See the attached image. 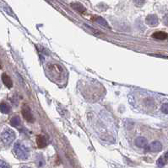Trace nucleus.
Wrapping results in <instances>:
<instances>
[{"label": "nucleus", "mask_w": 168, "mask_h": 168, "mask_svg": "<svg viewBox=\"0 0 168 168\" xmlns=\"http://www.w3.org/2000/svg\"><path fill=\"white\" fill-rule=\"evenodd\" d=\"M14 152L16 157L20 159V160H26L30 156V152H29L28 148L24 144H22L20 141H17L14 143Z\"/></svg>", "instance_id": "nucleus-2"}, {"label": "nucleus", "mask_w": 168, "mask_h": 168, "mask_svg": "<svg viewBox=\"0 0 168 168\" xmlns=\"http://www.w3.org/2000/svg\"><path fill=\"white\" fill-rule=\"evenodd\" d=\"M10 124L14 127H18L20 124V119L19 116H14L10 120Z\"/></svg>", "instance_id": "nucleus-14"}, {"label": "nucleus", "mask_w": 168, "mask_h": 168, "mask_svg": "<svg viewBox=\"0 0 168 168\" xmlns=\"http://www.w3.org/2000/svg\"><path fill=\"white\" fill-rule=\"evenodd\" d=\"M145 23L149 26H156L158 24V18L156 14H149L145 19Z\"/></svg>", "instance_id": "nucleus-5"}, {"label": "nucleus", "mask_w": 168, "mask_h": 168, "mask_svg": "<svg viewBox=\"0 0 168 168\" xmlns=\"http://www.w3.org/2000/svg\"><path fill=\"white\" fill-rule=\"evenodd\" d=\"M48 76L54 82H62L67 78V74L65 73L63 67L57 63H50L47 67Z\"/></svg>", "instance_id": "nucleus-1"}, {"label": "nucleus", "mask_w": 168, "mask_h": 168, "mask_svg": "<svg viewBox=\"0 0 168 168\" xmlns=\"http://www.w3.org/2000/svg\"><path fill=\"white\" fill-rule=\"evenodd\" d=\"M134 4L137 6V7H141V6H143L144 5V3H145V0H134Z\"/></svg>", "instance_id": "nucleus-16"}, {"label": "nucleus", "mask_w": 168, "mask_h": 168, "mask_svg": "<svg viewBox=\"0 0 168 168\" xmlns=\"http://www.w3.org/2000/svg\"><path fill=\"white\" fill-rule=\"evenodd\" d=\"M168 163V151L166 152L163 156H161L160 158L158 159L157 161V166L158 167H164L166 164Z\"/></svg>", "instance_id": "nucleus-11"}, {"label": "nucleus", "mask_w": 168, "mask_h": 168, "mask_svg": "<svg viewBox=\"0 0 168 168\" xmlns=\"http://www.w3.org/2000/svg\"><path fill=\"white\" fill-rule=\"evenodd\" d=\"M96 21L97 24H99L100 25H101L102 27H106L107 29H110V26H109V24H107V22L104 20L103 18H101V17H96Z\"/></svg>", "instance_id": "nucleus-13"}, {"label": "nucleus", "mask_w": 168, "mask_h": 168, "mask_svg": "<svg viewBox=\"0 0 168 168\" xmlns=\"http://www.w3.org/2000/svg\"><path fill=\"white\" fill-rule=\"evenodd\" d=\"M163 23H164L167 26H168V14H166V15L163 17Z\"/></svg>", "instance_id": "nucleus-19"}, {"label": "nucleus", "mask_w": 168, "mask_h": 168, "mask_svg": "<svg viewBox=\"0 0 168 168\" xmlns=\"http://www.w3.org/2000/svg\"><path fill=\"white\" fill-rule=\"evenodd\" d=\"M161 111L166 114H168V103H164L162 106H161Z\"/></svg>", "instance_id": "nucleus-17"}, {"label": "nucleus", "mask_w": 168, "mask_h": 168, "mask_svg": "<svg viewBox=\"0 0 168 168\" xmlns=\"http://www.w3.org/2000/svg\"><path fill=\"white\" fill-rule=\"evenodd\" d=\"M14 139H15V133L11 129L6 128L1 133V139L7 146H10V144H12Z\"/></svg>", "instance_id": "nucleus-3"}, {"label": "nucleus", "mask_w": 168, "mask_h": 168, "mask_svg": "<svg viewBox=\"0 0 168 168\" xmlns=\"http://www.w3.org/2000/svg\"><path fill=\"white\" fill-rule=\"evenodd\" d=\"M0 167H10V166L6 162H4L3 161H0Z\"/></svg>", "instance_id": "nucleus-18"}, {"label": "nucleus", "mask_w": 168, "mask_h": 168, "mask_svg": "<svg viewBox=\"0 0 168 168\" xmlns=\"http://www.w3.org/2000/svg\"><path fill=\"white\" fill-rule=\"evenodd\" d=\"M36 144L39 148H44L48 146V141L47 139L45 138L43 135H38L36 138Z\"/></svg>", "instance_id": "nucleus-9"}, {"label": "nucleus", "mask_w": 168, "mask_h": 168, "mask_svg": "<svg viewBox=\"0 0 168 168\" xmlns=\"http://www.w3.org/2000/svg\"><path fill=\"white\" fill-rule=\"evenodd\" d=\"M21 113H22V115H23L24 119H25L27 122H29V123H33L34 122V117H33V115L31 114L30 108L27 105H24L23 106Z\"/></svg>", "instance_id": "nucleus-4"}, {"label": "nucleus", "mask_w": 168, "mask_h": 168, "mask_svg": "<svg viewBox=\"0 0 168 168\" xmlns=\"http://www.w3.org/2000/svg\"><path fill=\"white\" fill-rule=\"evenodd\" d=\"M153 38L155 39H157V40H167L168 38V35L166 32H163V31H158V32H155L153 34Z\"/></svg>", "instance_id": "nucleus-10"}, {"label": "nucleus", "mask_w": 168, "mask_h": 168, "mask_svg": "<svg viewBox=\"0 0 168 168\" xmlns=\"http://www.w3.org/2000/svg\"><path fill=\"white\" fill-rule=\"evenodd\" d=\"M71 6L75 10H77L79 13H84L85 11V9L84 8V6L82 4H80L79 3H72Z\"/></svg>", "instance_id": "nucleus-15"}, {"label": "nucleus", "mask_w": 168, "mask_h": 168, "mask_svg": "<svg viewBox=\"0 0 168 168\" xmlns=\"http://www.w3.org/2000/svg\"><path fill=\"white\" fill-rule=\"evenodd\" d=\"M2 81L3 82V84L8 88H11L13 87V82L10 78V77L6 74V73H3L2 75Z\"/></svg>", "instance_id": "nucleus-8"}, {"label": "nucleus", "mask_w": 168, "mask_h": 168, "mask_svg": "<svg viewBox=\"0 0 168 168\" xmlns=\"http://www.w3.org/2000/svg\"><path fill=\"white\" fill-rule=\"evenodd\" d=\"M147 148L152 152H159L162 150V145L159 141H154V142H152L149 145Z\"/></svg>", "instance_id": "nucleus-6"}, {"label": "nucleus", "mask_w": 168, "mask_h": 168, "mask_svg": "<svg viewBox=\"0 0 168 168\" xmlns=\"http://www.w3.org/2000/svg\"><path fill=\"white\" fill-rule=\"evenodd\" d=\"M135 145L138 147H140V148H145L148 146V141L145 137L140 136V137H138L135 139Z\"/></svg>", "instance_id": "nucleus-7"}, {"label": "nucleus", "mask_w": 168, "mask_h": 168, "mask_svg": "<svg viewBox=\"0 0 168 168\" xmlns=\"http://www.w3.org/2000/svg\"><path fill=\"white\" fill-rule=\"evenodd\" d=\"M0 111L3 114H9V113H10V111H11V108H10V106L8 103H2L0 104Z\"/></svg>", "instance_id": "nucleus-12"}]
</instances>
